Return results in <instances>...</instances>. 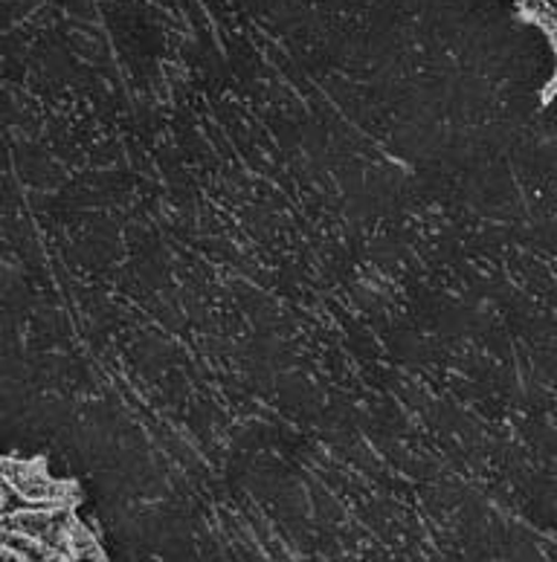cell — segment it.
Returning <instances> with one entry per match:
<instances>
[{
	"label": "cell",
	"instance_id": "obj_1",
	"mask_svg": "<svg viewBox=\"0 0 557 562\" xmlns=\"http://www.w3.org/2000/svg\"><path fill=\"white\" fill-rule=\"evenodd\" d=\"M0 505H3V491H0Z\"/></svg>",
	"mask_w": 557,
	"mask_h": 562
}]
</instances>
